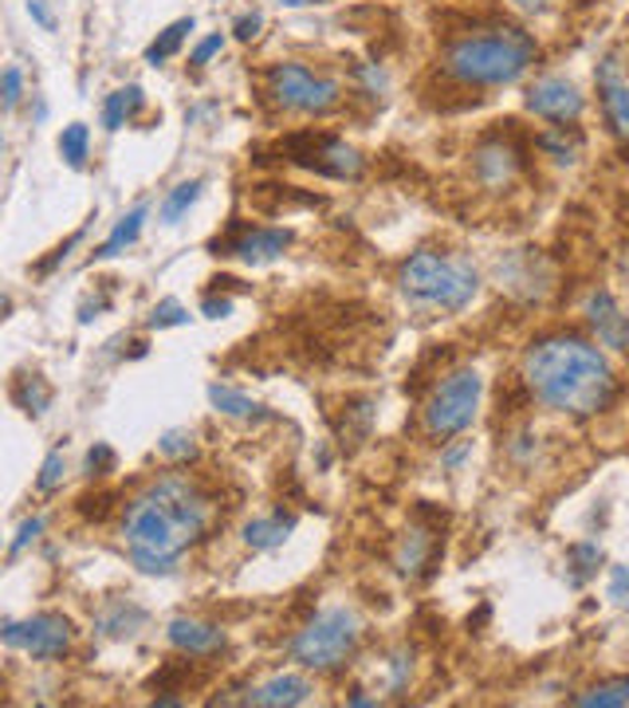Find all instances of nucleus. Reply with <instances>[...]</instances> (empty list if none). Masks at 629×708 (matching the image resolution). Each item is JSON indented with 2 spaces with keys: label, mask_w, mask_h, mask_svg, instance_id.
I'll return each mask as SVG.
<instances>
[{
  "label": "nucleus",
  "mask_w": 629,
  "mask_h": 708,
  "mask_svg": "<svg viewBox=\"0 0 629 708\" xmlns=\"http://www.w3.org/2000/svg\"><path fill=\"white\" fill-rule=\"evenodd\" d=\"M209 524V500L185 476H162L134 496L122 519L130 559L146 575H170L190 544H197Z\"/></svg>",
  "instance_id": "1"
},
{
  "label": "nucleus",
  "mask_w": 629,
  "mask_h": 708,
  "mask_svg": "<svg viewBox=\"0 0 629 708\" xmlns=\"http://www.w3.org/2000/svg\"><path fill=\"white\" fill-rule=\"evenodd\" d=\"M524 382L547 409L570 417H595L610 406L613 371L598 346L575 335H547L524 358Z\"/></svg>",
  "instance_id": "2"
},
{
  "label": "nucleus",
  "mask_w": 629,
  "mask_h": 708,
  "mask_svg": "<svg viewBox=\"0 0 629 708\" xmlns=\"http://www.w3.org/2000/svg\"><path fill=\"white\" fill-rule=\"evenodd\" d=\"M535 60V40L519 28H491L457 40L445 52V71L468 87L516 83Z\"/></svg>",
  "instance_id": "3"
},
{
  "label": "nucleus",
  "mask_w": 629,
  "mask_h": 708,
  "mask_svg": "<svg viewBox=\"0 0 629 708\" xmlns=\"http://www.w3.org/2000/svg\"><path fill=\"white\" fill-rule=\"evenodd\" d=\"M402 292L414 307L425 312H465L480 292V276L468 260L440 256V252H414L402 264Z\"/></svg>",
  "instance_id": "4"
},
{
  "label": "nucleus",
  "mask_w": 629,
  "mask_h": 708,
  "mask_svg": "<svg viewBox=\"0 0 629 708\" xmlns=\"http://www.w3.org/2000/svg\"><path fill=\"white\" fill-rule=\"evenodd\" d=\"M358 638H363L358 614L346 610V606H331V610L315 614V623L307 630H300V638L292 641V657L300 666L327 674V669L343 666L346 657L354 654Z\"/></svg>",
  "instance_id": "5"
},
{
  "label": "nucleus",
  "mask_w": 629,
  "mask_h": 708,
  "mask_svg": "<svg viewBox=\"0 0 629 708\" xmlns=\"http://www.w3.org/2000/svg\"><path fill=\"white\" fill-rule=\"evenodd\" d=\"M480 374L476 371H453L437 390H433L429 406H425V429L433 437H453V433H465L476 422V409H480Z\"/></svg>",
  "instance_id": "6"
},
{
  "label": "nucleus",
  "mask_w": 629,
  "mask_h": 708,
  "mask_svg": "<svg viewBox=\"0 0 629 708\" xmlns=\"http://www.w3.org/2000/svg\"><path fill=\"white\" fill-rule=\"evenodd\" d=\"M267 95L276 99L284 111L323 114L338 103V83L327 75H315L303 63H276L267 71Z\"/></svg>",
  "instance_id": "7"
},
{
  "label": "nucleus",
  "mask_w": 629,
  "mask_h": 708,
  "mask_svg": "<svg viewBox=\"0 0 629 708\" xmlns=\"http://www.w3.org/2000/svg\"><path fill=\"white\" fill-rule=\"evenodd\" d=\"M280 154H287L295 165L323 173V178H354L363 170V158L354 154L346 142L327 139V134H292L280 142Z\"/></svg>",
  "instance_id": "8"
},
{
  "label": "nucleus",
  "mask_w": 629,
  "mask_h": 708,
  "mask_svg": "<svg viewBox=\"0 0 629 708\" xmlns=\"http://www.w3.org/2000/svg\"><path fill=\"white\" fill-rule=\"evenodd\" d=\"M4 646L28 649L40 661L63 657L71 646V623L63 614H35L28 623H4Z\"/></svg>",
  "instance_id": "9"
},
{
  "label": "nucleus",
  "mask_w": 629,
  "mask_h": 708,
  "mask_svg": "<svg viewBox=\"0 0 629 708\" xmlns=\"http://www.w3.org/2000/svg\"><path fill=\"white\" fill-rule=\"evenodd\" d=\"M527 111L547 122H575L582 114V95H578V87L570 79L547 75L527 91Z\"/></svg>",
  "instance_id": "10"
},
{
  "label": "nucleus",
  "mask_w": 629,
  "mask_h": 708,
  "mask_svg": "<svg viewBox=\"0 0 629 708\" xmlns=\"http://www.w3.org/2000/svg\"><path fill=\"white\" fill-rule=\"evenodd\" d=\"M500 284L519 300H544L547 287H551V269L535 252H511V256L500 260Z\"/></svg>",
  "instance_id": "11"
},
{
  "label": "nucleus",
  "mask_w": 629,
  "mask_h": 708,
  "mask_svg": "<svg viewBox=\"0 0 629 708\" xmlns=\"http://www.w3.org/2000/svg\"><path fill=\"white\" fill-rule=\"evenodd\" d=\"M292 244V233L287 229H244L233 241L216 244V252L224 256H241L244 264H267V260L284 256V249Z\"/></svg>",
  "instance_id": "12"
},
{
  "label": "nucleus",
  "mask_w": 629,
  "mask_h": 708,
  "mask_svg": "<svg viewBox=\"0 0 629 708\" xmlns=\"http://www.w3.org/2000/svg\"><path fill=\"white\" fill-rule=\"evenodd\" d=\"M587 323L598 335V343L610 351H629V315L618 307L610 292H595L587 300Z\"/></svg>",
  "instance_id": "13"
},
{
  "label": "nucleus",
  "mask_w": 629,
  "mask_h": 708,
  "mask_svg": "<svg viewBox=\"0 0 629 708\" xmlns=\"http://www.w3.org/2000/svg\"><path fill=\"white\" fill-rule=\"evenodd\" d=\"M598 87H602V107L613 134L629 139V83L621 79V63L613 60V55H606V60L598 63Z\"/></svg>",
  "instance_id": "14"
},
{
  "label": "nucleus",
  "mask_w": 629,
  "mask_h": 708,
  "mask_svg": "<svg viewBox=\"0 0 629 708\" xmlns=\"http://www.w3.org/2000/svg\"><path fill=\"white\" fill-rule=\"evenodd\" d=\"M165 638H170L173 649H182V654H193V657H205V654H213V649L224 646V634L216 630V626L193 623V618H173L170 630H165Z\"/></svg>",
  "instance_id": "15"
},
{
  "label": "nucleus",
  "mask_w": 629,
  "mask_h": 708,
  "mask_svg": "<svg viewBox=\"0 0 629 708\" xmlns=\"http://www.w3.org/2000/svg\"><path fill=\"white\" fill-rule=\"evenodd\" d=\"M307 697H311V685L303 681V677L280 674V677H272V681L248 689L244 705H260V708H280V705H284V708H292V705H303Z\"/></svg>",
  "instance_id": "16"
},
{
  "label": "nucleus",
  "mask_w": 629,
  "mask_h": 708,
  "mask_svg": "<svg viewBox=\"0 0 629 708\" xmlns=\"http://www.w3.org/2000/svg\"><path fill=\"white\" fill-rule=\"evenodd\" d=\"M519 170V154L504 142H488V146L476 150V173H480L484 185H508Z\"/></svg>",
  "instance_id": "17"
},
{
  "label": "nucleus",
  "mask_w": 629,
  "mask_h": 708,
  "mask_svg": "<svg viewBox=\"0 0 629 708\" xmlns=\"http://www.w3.org/2000/svg\"><path fill=\"white\" fill-rule=\"evenodd\" d=\"M433 552H437V536H433L429 527H409L402 547H397V570L409 575V579H417V575L429 567Z\"/></svg>",
  "instance_id": "18"
},
{
  "label": "nucleus",
  "mask_w": 629,
  "mask_h": 708,
  "mask_svg": "<svg viewBox=\"0 0 629 708\" xmlns=\"http://www.w3.org/2000/svg\"><path fill=\"white\" fill-rule=\"evenodd\" d=\"M292 527H295V516H284V512L264 519H248V524H244V544L256 547V552H272V547H280L292 536Z\"/></svg>",
  "instance_id": "19"
},
{
  "label": "nucleus",
  "mask_w": 629,
  "mask_h": 708,
  "mask_svg": "<svg viewBox=\"0 0 629 708\" xmlns=\"http://www.w3.org/2000/svg\"><path fill=\"white\" fill-rule=\"evenodd\" d=\"M146 623V610L134 603H122V598H114V603L103 606V614H99V634H106V638H122V634H134L139 626Z\"/></svg>",
  "instance_id": "20"
},
{
  "label": "nucleus",
  "mask_w": 629,
  "mask_h": 708,
  "mask_svg": "<svg viewBox=\"0 0 629 708\" xmlns=\"http://www.w3.org/2000/svg\"><path fill=\"white\" fill-rule=\"evenodd\" d=\"M209 402H213L221 414L241 417V422H252V417H272L260 402H252L248 394H241V390H233V386H221V382L209 386Z\"/></svg>",
  "instance_id": "21"
},
{
  "label": "nucleus",
  "mask_w": 629,
  "mask_h": 708,
  "mask_svg": "<svg viewBox=\"0 0 629 708\" xmlns=\"http://www.w3.org/2000/svg\"><path fill=\"white\" fill-rule=\"evenodd\" d=\"M142 87H122V91H114V95H106L103 103V127L106 130H122L126 127V119H134V114L142 111Z\"/></svg>",
  "instance_id": "22"
},
{
  "label": "nucleus",
  "mask_w": 629,
  "mask_h": 708,
  "mask_svg": "<svg viewBox=\"0 0 629 708\" xmlns=\"http://www.w3.org/2000/svg\"><path fill=\"white\" fill-rule=\"evenodd\" d=\"M142 221H146V205H139V209H130L126 216H122L119 225H114V233L106 236V244L95 252L99 260H111V256H119L122 249H130V244L139 241V233H142Z\"/></svg>",
  "instance_id": "23"
},
{
  "label": "nucleus",
  "mask_w": 629,
  "mask_h": 708,
  "mask_svg": "<svg viewBox=\"0 0 629 708\" xmlns=\"http://www.w3.org/2000/svg\"><path fill=\"white\" fill-rule=\"evenodd\" d=\"M575 705L578 708H618V705H629V677L602 681V685H595V689L578 692Z\"/></svg>",
  "instance_id": "24"
},
{
  "label": "nucleus",
  "mask_w": 629,
  "mask_h": 708,
  "mask_svg": "<svg viewBox=\"0 0 629 708\" xmlns=\"http://www.w3.org/2000/svg\"><path fill=\"white\" fill-rule=\"evenodd\" d=\"M12 397H17V406L24 409V414H32V417L48 414V406H52V390H48V382H43L40 374H28V378H20V386L12 390Z\"/></svg>",
  "instance_id": "25"
},
{
  "label": "nucleus",
  "mask_w": 629,
  "mask_h": 708,
  "mask_svg": "<svg viewBox=\"0 0 629 708\" xmlns=\"http://www.w3.org/2000/svg\"><path fill=\"white\" fill-rule=\"evenodd\" d=\"M190 32H193V17H185V20H177V24H170V28H165V32L158 36V40L146 48V60H150V63L170 60V55L177 52V48H182V40H185Z\"/></svg>",
  "instance_id": "26"
},
{
  "label": "nucleus",
  "mask_w": 629,
  "mask_h": 708,
  "mask_svg": "<svg viewBox=\"0 0 629 708\" xmlns=\"http://www.w3.org/2000/svg\"><path fill=\"white\" fill-rule=\"evenodd\" d=\"M87 146H91V130H87L83 122H71V127L60 134V154H63V162H68L71 170H83Z\"/></svg>",
  "instance_id": "27"
},
{
  "label": "nucleus",
  "mask_w": 629,
  "mask_h": 708,
  "mask_svg": "<svg viewBox=\"0 0 629 708\" xmlns=\"http://www.w3.org/2000/svg\"><path fill=\"white\" fill-rule=\"evenodd\" d=\"M197 198H201V182H197V178H193V182H182V185H177V190H173L170 198L162 201V221H165V225H177V221H182V216L190 213V205H193Z\"/></svg>",
  "instance_id": "28"
},
{
  "label": "nucleus",
  "mask_w": 629,
  "mask_h": 708,
  "mask_svg": "<svg viewBox=\"0 0 629 708\" xmlns=\"http://www.w3.org/2000/svg\"><path fill=\"white\" fill-rule=\"evenodd\" d=\"M567 555H570V583H575V587H582L598 570V563H602V547L598 544H575Z\"/></svg>",
  "instance_id": "29"
},
{
  "label": "nucleus",
  "mask_w": 629,
  "mask_h": 708,
  "mask_svg": "<svg viewBox=\"0 0 629 708\" xmlns=\"http://www.w3.org/2000/svg\"><path fill=\"white\" fill-rule=\"evenodd\" d=\"M158 453H162V457H170V461H185V457H193V453H197V441H193L190 429H170L162 441H158Z\"/></svg>",
  "instance_id": "30"
},
{
  "label": "nucleus",
  "mask_w": 629,
  "mask_h": 708,
  "mask_svg": "<svg viewBox=\"0 0 629 708\" xmlns=\"http://www.w3.org/2000/svg\"><path fill=\"white\" fill-rule=\"evenodd\" d=\"M63 473H68V461H63V453L60 449L48 453V461H43L40 476H35V488H40V493H52V488H60Z\"/></svg>",
  "instance_id": "31"
},
{
  "label": "nucleus",
  "mask_w": 629,
  "mask_h": 708,
  "mask_svg": "<svg viewBox=\"0 0 629 708\" xmlns=\"http://www.w3.org/2000/svg\"><path fill=\"white\" fill-rule=\"evenodd\" d=\"M190 315H185V307L177 300H165L154 307V315H150V327L162 331V327H177V323H185Z\"/></svg>",
  "instance_id": "32"
},
{
  "label": "nucleus",
  "mask_w": 629,
  "mask_h": 708,
  "mask_svg": "<svg viewBox=\"0 0 629 708\" xmlns=\"http://www.w3.org/2000/svg\"><path fill=\"white\" fill-rule=\"evenodd\" d=\"M20 95H24V75H20V68L17 63H9V68H4V107H17L20 103Z\"/></svg>",
  "instance_id": "33"
},
{
  "label": "nucleus",
  "mask_w": 629,
  "mask_h": 708,
  "mask_svg": "<svg viewBox=\"0 0 629 708\" xmlns=\"http://www.w3.org/2000/svg\"><path fill=\"white\" fill-rule=\"evenodd\" d=\"M43 532V519L40 516H32V519H24V524H20V532H17V539H12V547H9V555H20L24 552L28 544H32L35 536H40Z\"/></svg>",
  "instance_id": "34"
},
{
  "label": "nucleus",
  "mask_w": 629,
  "mask_h": 708,
  "mask_svg": "<svg viewBox=\"0 0 629 708\" xmlns=\"http://www.w3.org/2000/svg\"><path fill=\"white\" fill-rule=\"evenodd\" d=\"M610 598L618 606H629V567H610Z\"/></svg>",
  "instance_id": "35"
},
{
  "label": "nucleus",
  "mask_w": 629,
  "mask_h": 708,
  "mask_svg": "<svg viewBox=\"0 0 629 708\" xmlns=\"http://www.w3.org/2000/svg\"><path fill=\"white\" fill-rule=\"evenodd\" d=\"M221 43H224L221 36H209V40H201L197 48H193V55H190V63H193V68H205V63L213 60L216 52H221Z\"/></svg>",
  "instance_id": "36"
},
{
  "label": "nucleus",
  "mask_w": 629,
  "mask_h": 708,
  "mask_svg": "<svg viewBox=\"0 0 629 708\" xmlns=\"http://www.w3.org/2000/svg\"><path fill=\"white\" fill-rule=\"evenodd\" d=\"M260 24H264V17L260 12H244L241 20L233 24V32H236V40H252V36L260 32Z\"/></svg>",
  "instance_id": "37"
},
{
  "label": "nucleus",
  "mask_w": 629,
  "mask_h": 708,
  "mask_svg": "<svg viewBox=\"0 0 629 708\" xmlns=\"http://www.w3.org/2000/svg\"><path fill=\"white\" fill-rule=\"evenodd\" d=\"M539 146L544 150H551L555 154V162H575V150L567 146V142L562 139H555V134H544V139H539Z\"/></svg>",
  "instance_id": "38"
},
{
  "label": "nucleus",
  "mask_w": 629,
  "mask_h": 708,
  "mask_svg": "<svg viewBox=\"0 0 629 708\" xmlns=\"http://www.w3.org/2000/svg\"><path fill=\"white\" fill-rule=\"evenodd\" d=\"M409 669H414V666H409V654H397V657H394V677H389V689H394V692L406 689Z\"/></svg>",
  "instance_id": "39"
},
{
  "label": "nucleus",
  "mask_w": 629,
  "mask_h": 708,
  "mask_svg": "<svg viewBox=\"0 0 629 708\" xmlns=\"http://www.w3.org/2000/svg\"><path fill=\"white\" fill-rule=\"evenodd\" d=\"M114 461V453L106 449V445H95V449L87 453V468H91V473H99V468H106Z\"/></svg>",
  "instance_id": "40"
},
{
  "label": "nucleus",
  "mask_w": 629,
  "mask_h": 708,
  "mask_svg": "<svg viewBox=\"0 0 629 708\" xmlns=\"http://www.w3.org/2000/svg\"><path fill=\"white\" fill-rule=\"evenodd\" d=\"M201 312L209 315V320H224V315H233V303L229 300H205V307Z\"/></svg>",
  "instance_id": "41"
},
{
  "label": "nucleus",
  "mask_w": 629,
  "mask_h": 708,
  "mask_svg": "<svg viewBox=\"0 0 629 708\" xmlns=\"http://www.w3.org/2000/svg\"><path fill=\"white\" fill-rule=\"evenodd\" d=\"M28 12H32V20H40V24H43V28H55L52 12L43 9V0H28Z\"/></svg>",
  "instance_id": "42"
},
{
  "label": "nucleus",
  "mask_w": 629,
  "mask_h": 708,
  "mask_svg": "<svg viewBox=\"0 0 629 708\" xmlns=\"http://www.w3.org/2000/svg\"><path fill=\"white\" fill-rule=\"evenodd\" d=\"M511 4H516L519 12H547L551 0H511Z\"/></svg>",
  "instance_id": "43"
},
{
  "label": "nucleus",
  "mask_w": 629,
  "mask_h": 708,
  "mask_svg": "<svg viewBox=\"0 0 629 708\" xmlns=\"http://www.w3.org/2000/svg\"><path fill=\"white\" fill-rule=\"evenodd\" d=\"M465 453H468V445H457V449H448V453H445V468H457L460 461H465Z\"/></svg>",
  "instance_id": "44"
}]
</instances>
